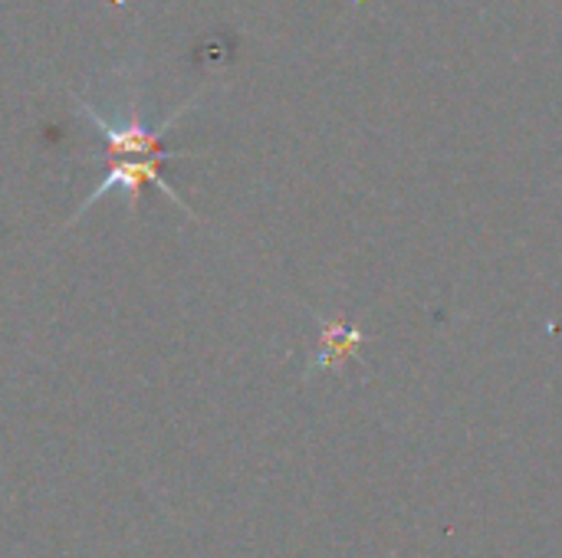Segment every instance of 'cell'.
Here are the masks:
<instances>
[{
    "label": "cell",
    "mask_w": 562,
    "mask_h": 558,
    "mask_svg": "<svg viewBox=\"0 0 562 558\" xmlns=\"http://www.w3.org/2000/svg\"><path fill=\"white\" fill-rule=\"evenodd\" d=\"M362 345V329L349 326V322H323V339H319V352L313 358L310 368H333L349 362Z\"/></svg>",
    "instance_id": "cell-3"
},
{
    "label": "cell",
    "mask_w": 562,
    "mask_h": 558,
    "mask_svg": "<svg viewBox=\"0 0 562 558\" xmlns=\"http://www.w3.org/2000/svg\"><path fill=\"white\" fill-rule=\"evenodd\" d=\"M76 102L82 105V112H86V118L99 128V135H102V141L115 151V155H138V158H155V161H165V158H171V155H181V151H168L165 145H161V132H168L191 105H194V99L188 102V105H181V109H175L158 128H148L138 115H132V118H122V122H112V118H105L95 105H89L82 95H76Z\"/></svg>",
    "instance_id": "cell-1"
},
{
    "label": "cell",
    "mask_w": 562,
    "mask_h": 558,
    "mask_svg": "<svg viewBox=\"0 0 562 558\" xmlns=\"http://www.w3.org/2000/svg\"><path fill=\"white\" fill-rule=\"evenodd\" d=\"M161 161H155V158H142V161H119L99 184H95V191L79 204V214H72V220H69V227L82 217V214H89V207L92 204H99L102 197H109V194H115V191H122L125 197H128V204H132V210H138V201H142V184L148 181V184H155L161 194H168L188 217H194V210L181 201V194L161 178Z\"/></svg>",
    "instance_id": "cell-2"
}]
</instances>
